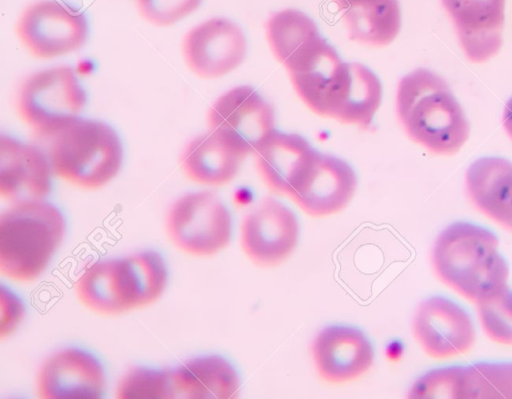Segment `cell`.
Wrapping results in <instances>:
<instances>
[{
    "mask_svg": "<svg viewBox=\"0 0 512 399\" xmlns=\"http://www.w3.org/2000/svg\"><path fill=\"white\" fill-rule=\"evenodd\" d=\"M412 331L426 355L435 359L465 354L475 342V330L469 314L442 296L427 298L418 305Z\"/></svg>",
    "mask_w": 512,
    "mask_h": 399,
    "instance_id": "obj_11",
    "label": "cell"
},
{
    "mask_svg": "<svg viewBox=\"0 0 512 399\" xmlns=\"http://www.w3.org/2000/svg\"><path fill=\"white\" fill-rule=\"evenodd\" d=\"M48 160L58 178L95 190L118 174L123 148L118 134L108 124L78 118L51 135Z\"/></svg>",
    "mask_w": 512,
    "mask_h": 399,
    "instance_id": "obj_4",
    "label": "cell"
},
{
    "mask_svg": "<svg viewBox=\"0 0 512 399\" xmlns=\"http://www.w3.org/2000/svg\"><path fill=\"white\" fill-rule=\"evenodd\" d=\"M247 43L242 29L226 18H211L187 32L182 54L187 67L203 79H217L244 60Z\"/></svg>",
    "mask_w": 512,
    "mask_h": 399,
    "instance_id": "obj_10",
    "label": "cell"
},
{
    "mask_svg": "<svg viewBox=\"0 0 512 399\" xmlns=\"http://www.w3.org/2000/svg\"><path fill=\"white\" fill-rule=\"evenodd\" d=\"M469 61L482 63L503 43L505 0H441Z\"/></svg>",
    "mask_w": 512,
    "mask_h": 399,
    "instance_id": "obj_16",
    "label": "cell"
},
{
    "mask_svg": "<svg viewBox=\"0 0 512 399\" xmlns=\"http://www.w3.org/2000/svg\"><path fill=\"white\" fill-rule=\"evenodd\" d=\"M174 399H231L239 394L234 366L216 354L194 357L171 369Z\"/></svg>",
    "mask_w": 512,
    "mask_h": 399,
    "instance_id": "obj_20",
    "label": "cell"
},
{
    "mask_svg": "<svg viewBox=\"0 0 512 399\" xmlns=\"http://www.w3.org/2000/svg\"><path fill=\"white\" fill-rule=\"evenodd\" d=\"M116 397L120 399H174L171 369L134 367L119 380Z\"/></svg>",
    "mask_w": 512,
    "mask_h": 399,
    "instance_id": "obj_28",
    "label": "cell"
},
{
    "mask_svg": "<svg viewBox=\"0 0 512 399\" xmlns=\"http://www.w3.org/2000/svg\"><path fill=\"white\" fill-rule=\"evenodd\" d=\"M122 259L134 309L155 303L168 281V270L162 255L155 250H145Z\"/></svg>",
    "mask_w": 512,
    "mask_h": 399,
    "instance_id": "obj_27",
    "label": "cell"
},
{
    "mask_svg": "<svg viewBox=\"0 0 512 399\" xmlns=\"http://www.w3.org/2000/svg\"><path fill=\"white\" fill-rule=\"evenodd\" d=\"M382 98L378 77L360 63H347L345 83L329 118L341 123L368 127Z\"/></svg>",
    "mask_w": 512,
    "mask_h": 399,
    "instance_id": "obj_25",
    "label": "cell"
},
{
    "mask_svg": "<svg viewBox=\"0 0 512 399\" xmlns=\"http://www.w3.org/2000/svg\"><path fill=\"white\" fill-rule=\"evenodd\" d=\"M165 231L180 251L195 257H209L228 245L232 220L216 194L190 192L179 197L168 209Z\"/></svg>",
    "mask_w": 512,
    "mask_h": 399,
    "instance_id": "obj_6",
    "label": "cell"
},
{
    "mask_svg": "<svg viewBox=\"0 0 512 399\" xmlns=\"http://www.w3.org/2000/svg\"><path fill=\"white\" fill-rule=\"evenodd\" d=\"M299 238L295 214L280 201L265 198L248 213L240 228V243L249 260L260 267L283 263L294 251Z\"/></svg>",
    "mask_w": 512,
    "mask_h": 399,
    "instance_id": "obj_9",
    "label": "cell"
},
{
    "mask_svg": "<svg viewBox=\"0 0 512 399\" xmlns=\"http://www.w3.org/2000/svg\"><path fill=\"white\" fill-rule=\"evenodd\" d=\"M86 101V93L74 70L58 66L29 76L20 86L16 107L28 127L51 136L78 119Z\"/></svg>",
    "mask_w": 512,
    "mask_h": 399,
    "instance_id": "obj_5",
    "label": "cell"
},
{
    "mask_svg": "<svg viewBox=\"0 0 512 399\" xmlns=\"http://www.w3.org/2000/svg\"><path fill=\"white\" fill-rule=\"evenodd\" d=\"M51 166L35 146L0 137V196L10 204L45 200L51 190Z\"/></svg>",
    "mask_w": 512,
    "mask_h": 399,
    "instance_id": "obj_17",
    "label": "cell"
},
{
    "mask_svg": "<svg viewBox=\"0 0 512 399\" xmlns=\"http://www.w3.org/2000/svg\"><path fill=\"white\" fill-rule=\"evenodd\" d=\"M356 187V174L346 161L318 152L288 196L306 214L320 218L343 210Z\"/></svg>",
    "mask_w": 512,
    "mask_h": 399,
    "instance_id": "obj_14",
    "label": "cell"
},
{
    "mask_svg": "<svg viewBox=\"0 0 512 399\" xmlns=\"http://www.w3.org/2000/svg\"><path fill=\"white\" fill-rule=\"evenodd\" d=\"M465 187L472 204L486 217L512 232V163L482 157L467 169Z\"/></svg>",
    "mask_w": 512,
    "mask_h": 399,
    "instance_id": "obj_19",
    "label": "cell"
},
{
    "mask_svg": "<svg viewBox=\"0 0 512 399\" xmlns=\"http://www.w3.org/2000/svg\"><path fill=\"white\" fill-rule=\"evenodd\" d=\"M202 0H135L140 16L148 23L165 27L192 14Z\"/></svg>",
    "mask_w": 512,
    "mask_h": 399,
    "instance_id": "obj_30",
    "label": "cell"
},
{
    "mask_svg": "<svg viewBox=\"0 0 512 399\" xmlns=\"http://www.w3.org/2000/svg\"><path fill=\"white\" fill-rule=\"evenodd\" d=\"M0 337L10 336L20 325L25 315L24 303L9 288L0 291Z\"/></svg>",
    "mask_w": 512,
    "mask_h": 399,
    "instance_id": "obj_31",
    "label": "cell"
},
{
    "mask_svg": "<svg viewBox=\"0 0 512 399\" xmlns=\"http://www.w3.org/2000/svg\"><path fill=\"white\" fill-rule=\"evenodd\" d=\"M36 387L41 399H99L105 393L106 374L93 354L68 347L42 363Z\"/></svg>",
    "mask_w": 512,
    "mask_h": 399,
    "instance_id": "obj_12",
    "label": "cell"
},
{
    "mask_svg": "<svg viewBox=\"0 0 512 399\" xmlns=\"http://www.w3.org/2000/svg\"><path fill=\"white\" fill-rule=\"evenodd\" d=\"M266 37L275 58L286 70L323 38L315 22L296 9L272 14L266 23Z\"/></svg>",
    "mask_w": 512,
    "mask_h": 399,
    "instance_id": "obj_26",
    "label": "cell"
},
{
    "mask_svg": "<svg viewBox=\"0 0 512 399\" xmlns=\"http://www.w3.org/2000/svg\"><path fill=\"white\" fill-rule=\"evenodd\" d=\"M503 124L512 139V97L506 102L503 112Z\"/></svg>",
    "mask_w": 512,
    "mask_h": 399,
    "instance_id": "obj_32",
    "label": "cell"
},
{
    "mask_svg": "<svg viewBox=\"0 0 512 399\" xmlns=\"http://www.w3.org/2000/svg\"><path fill=\"white\" fill-rule=\"evenodd\" d=\"M476 305L485 334L496 343L512 345V291L506 287Z\"/></svg>",
    "mask_w": 512,
    "mask_h": 399,
    "instance_id": "obj_29",
    "label": "cell"
},
{
    "mask_svg": "<svg viewBox=\"0 0 512 399\" xmlns=\"http://www.w3.org/2000/svg\"><path fill=\"white\" fill-rule=\"evenodd\" d=\"M317 153L302 136L275 130L254 155L258 173L268 189L289 195Z\"/></svg>",
    "mask_w": 512,
    "mask_h": 399,
    "instance_id": "obj_18",
    "label": "cell"
},
{
    "mask_svg": "<svg viewBox=\"0 0 512 399\" xmlns=\"http://www.w3.org/2000/svg\"><path fill=\"white\" fill-rule=\"evenodd\" d=\"M75 293L83 306L100 315H119L134 309L122 258L90 264L77 279Z\"/></svg>",
    "mask_w": 512,
    "mask_h": 399,
    "instance_id": "obj_21",
    "label": "cell"
},
{
    "mask_svg": "<svg viewBox=\"0 0 512 399\" xmlns=\"http://www.w3.org/2000/svg\"><path fill=\"white\" fill-rule=\"evenodd\" d=\"M207 125L242 158L254 154L276 130L272 106L248 85L221 95L208 110Z\"/></svg>",
    "mask_w": 512,
    "mask_h": 399,
    "instance_id": "obj_7",
    "label": "cell"
},
{
    "mask_svg": "<svg viewBox=\"0 0 512 399\" xmlns=\"http://www.w3.org/2000/svg\"><path fill=\"white\" fill-rule=\"evenodd\" d=\"M16 35L35 57L48 59L79 49L88 36L85 15L55 0H40L19 16Z\"/></svg>",
    "mask_w": 512,
    "mask_h": 399,
    "instance_id": "obj_8",
    "label": "cell"
},
{
    "mask_svg": "<svg viewBox=\"0 0 512 399\" xmlns=\"http://www.w3.org/2000/svg\"><path fill=\"white\" fill-rule=\"evenodd\" d=\"M312 358L320 378L331 384L354 381L373 365L374 348L367 335L349 325H330L315 336Z\"/></svg>",
    "mask_w": 512,
    "mask_h": 399,
    "instance_id": "obj_13",
    "label": "cell"
},
{
    "mask_svg": "<svg viewBox=\"0 0 512 399\" xmlns=\"http://www.w3.org/2000/svg\"><path fill=\"white\" fill-rule=\"evenodd\" d=\"M351 40L374 47L390 44L401 28L397 0H358L342 11Z\"/></svg>",
    "mask_w": 512,
    "mask_h": 399,
    "instance_id": "obj_23",
    "label": "cell"
},
{
    "mask_svg": "<svg viewBox=\"0 0 512 399\" xmlns=\"http://www.w3.org/2000/svg\"><path fill=\"white\" fill-rule=\"evenodd\" d=\"M243 159L219 136L208 130L185 146L180 165L191 181L200 185L221 186L235 177Z\"/></svg>",
    "mask_w": 512,
    "mask_h": 399,
    "instance_id": "obj_22",
    "label": "cell"
},
{
    "mask_svg": "<svg viewBox=\"0 0 512 399\" xmlns=\"http://www.w3.org/2000/svg\"><path fill=\"white\" fill-rule=\"evenodd\" d=\"M338 9L342 12L355 3L357 0H333Z\"/></svg>",
    "mask_w": 512,
    "mask_h": 399,
    "instance_id": "obj_33",
    "label": "cell"
},
{
    "mask_svg": "<svg viewBox=\"0 0 512 399\" xmlns=\"http://www.w3.org/2000/svg\"><path fill=\"white\" fill-rule=\"evenodd\" d=\"M450 399H512V362L447 367Z\"/></svg>",
    "mask_w": 512,
    "mask_h": 399,
    "instance_id": "obj_24",
    "label": "cell"
},
{
    "mask_svg": "<svg viewBox=\"0 0 512 399\" xmlns=\"http://www.w3.org/2000/svg\"><path fill=\"white\" fill-rule=\"evenodd\" d=\"M66 232L61 210L45 200L11 204L0 216V272L9 280H36Z\"/></svg>",
    "mask_w": 512,
    "mask_h": 399,
    "instance_id": "obj_3",
    "label": "cell"
},
{
    "mask_svg": "<svg viewBox=\"0 0 512 399\" xmlns=\"http://www.w3.org/2000/svg\"><path fill=\"white\" fill-rule=\"evenodd\" d=\"M292 85L314 113L329 118L347 75V63L322 38L287 69Z\"/></svg>",
    "mask_w": 512,
    "mask_h": 399,
    "instance_id": "obj_15",
    "label": "cell"
},
{
    "mask_svg": "<svg viewBox=\"0 0 512 399\" xmlns=\"http://www.w3.org/2000/svg\"><path fill=\"white\" fill-rule=\"evenodd\" d=\"M490 230L469 222H455L437 236L431 254L438 279L477 304L505 289L507 262Z\"/></svg>",
    "mask_w": 512,
    "mask_h": 399,
    "instance_id": "obj_1",
    "label": "cell"
},
{
    "mask_svg": "<svg viewBox=\"0 0 512 399\" xmlns=\"http://www.w3.org/2000/svg\"><path fill=\"white\" fill-rule=\"evenodd\" d=\"M396 112L409 138L431 153L454 155L469 137V123L448 84L428 69L400 80Z\"/></svg>",
    "mask_w": 512,
    "mask_h": 399,
    "instance_id": "obj_2",
    "label": "cell"
}]
</instances>
